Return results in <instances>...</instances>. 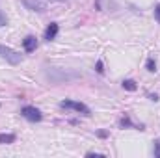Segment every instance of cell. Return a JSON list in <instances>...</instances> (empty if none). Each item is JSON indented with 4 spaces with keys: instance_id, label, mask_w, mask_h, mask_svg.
<instances>
[{
    "instance_id": "6da1fadb",
    "label": "cell",
    "mask_w": 160,
    "mask_h": 158,
    "mask_svg": "<svg viewBox=\"0 0 160 158\" xmlns=\"http://www.w3.org/2000/svg\"><path fill=\"white\" fill-rule=\"evenodd\" d=\"M47 80H50L52 84H63V82H75L80 80L82 75L75 69H60V67H52L45 73Z\"/></svg>"
},
{
    "instance_id": "7a4b0ae2",
    "label": "cell",
    "mask_w": 160,
    "mask_h": 158,
    "mask_svg": "<svg viewBox=\"0 0 160 158\" xmlns=\"http://www.w3.org/2000/svg\"><path fill=\"white\" fill-rule=\"evenodd\" d=\"M0 58H4L6 62H9L11 65H17V63H21V60H22V56H21L19 52H15V50L9 48V47H4V45H0Z\"/></svg>"
},
{
    "instance_id": "3957f363",
    "label": "cell",
    "mask_w": 160,
    "mask_h": 158,
    "mask_svg": "<svg viewBox=\"0 0 160 158\" xmlns=\"http://www.w3.org/2000/svg\"><path fill=\"white\" fill-rule=\"evenodd\" d=\"M60 106L62 108H69V110H75V112H78V114H84V116H89L91 112H89V108L86 106V104H82V102H77V101H62L60 102Z\"/></svg>"
},
{
    "instance_id": "277c9868",
    "label": "cell",
    "mask_w": 160,
    "mask_h": 158,
    "mask_svg": "<svg viewBox=\"0 0 160 158\" xmlns=\"http://www.w3.org/2000/svg\"><path fill=\"white\" fill-rule=\"evenodd\" d=\"M21 116L24 119H28V121H41L43 119V114H41L36 106H24L21 110Z\"/></svg>"
},
{
    "instance_id": "5b68a950",
    "label": "cell",
    "mask_w": 160,
    "mask_h": 158,
    "mask_svg": "<svg viewBox=\"0 0 160 158\" xmlns=\"http://www.w3.org/2000/svg\"><path fill=\"white\" fill-rule=\"evenodd\" d=\"M22 4H24L26 9H30V11H38V13H43V11L47 9V6H45L43 0H22Z\"/></svg>"
},
{
    "instance_id": "8992f818",
    "label": "cell",
    "mask_w": 160,
    "mask_h": 158,
    "mask_svg": "<svg viewBox=\"0 0 160 158\" xmlns=\"http://www.w3.org/2000/svg\"><path fill=\"white\" fill-rule=\"evenodd\" d=\"M58 32H60V26H58L56 22H50V24H48V28L45 30V39H47V41H52V39H56V36H58Z\"/></svg>"
},
{
    "instance_id": "52a82bcc",
    "label": "cell",
    "mask_w": 160,
    "mask_h": 158,
    "mask_svg": "<svg viewBox=\"0 0 160 158\" xmlns=\"http://www.w3.org/2000/svg\"><path fill=\"white\" fill-rule=\"evenodd\" d=\"M22 47H24V50L26 52H34L36 50V47H38V41L34 36H26L24 39H22Z\"/></svg>"
},
{
    "instance_id": "ba28073f",
    "label": "cell",
    "mask_w": 160,
    "mask_h": 158,
    "mask_svg": "<svg viewBox=\"0 0 160 158\" xmlns=\"http://www.w3.org/2000/svg\"><path fill=\"white\" fill-rule=\"evenodd\" d=\"M15 140V134H0V143H13Z\"/></svg>"
},
{
    "instance_id": "9c48e42d",
    "label": "cell",
    "mask_w": 160,
    "mask_h": 158,
    "mask_svg": "<svg viewBox=\"0 0 160 158\" xmlns=\"http://www.w3.org/2000/svg\"><path fill=\"white\" fill-rule=\"evenodd\" d=\"M123 87H125V89H128V91H136V87H138V86H136V82H134V80H123Z\"/></svg>"
},
{
    "instance_id": "30bf717a",
    "label": "cell",
    "mask_w": 160,
    "mask_h": 158,
    "mask_svg": "<svg viewBox=\"0 0 160 158\" xmlns=\"http://www.w3.org/2000/svg\"><path fill=\"white\" fill-rule=\"evenodd\" d=\"M145 65H147V71H151V73H155V71H157V62H155L153 58H149Z\"/></svg>"
},
{
    "instance_id": "8fae6325",
    "label": "cell",
    "mask_w": 160,
    "mask_h": 158,
    "mask_svg": "<svg viewBox=\"0 0 160 158\" xmlns=\"http://www.w3.org/2000/svg\"><path fill=\"white\" fill-rule=\"evenodd\" d=\"M155 156H160V141H155Z\"/></svg>"
},
{
    "instance_id": "7c38bea8",
    "label": "cell",
    "mask_w": 160,
    "mask_h": 158,
    "mask_svg": "<svg viewBox=\"0 0 160 158\" xmlns=\"http://www.w3.org/2000/svg\"><path fill=\"white\" fill-rule=\"evenodd\" d=\"M97 73H104V69H102V62H97Z\"/></svg>"
},
{
    "instance_id": "4fadbf2b",
    "label": "cell",
    "mask_w": 160,
    "mask_h": 158,
    "mask_svg": "<svg viewBox=\"0 0 160 158\" xmlns=\"http://www.w3.org/2000/svg\"><path fill=\"white\" fill-rule=\"evenodd\" d=\"M155 13H157V21L160 22V4L157 6V9H155Z\"/></svg>"
},
{
    "instance_id": "5bb4252c",
    "label": "cell",
    "mask_w": 160,
    "mask_h": 158,
    "mask_svg": "<svg viewBox=\"0 0 160 158\" xmlns=\"http://www.w3.org/2000/svg\"><path fill=\"white\" fill-rule=\"evenodd\" d=\"M6 22H8V21H6V17H4V15H2V13H0V26H4V24H6Z\"/></svg>"
},
{
    "instance_id": "9a60e30c",
    "label": "cell",
    "mask_w": 160,
    "mask_h": 158,
    "mask_svg": "<svg viewBox=\"0 0 160 158\" xmlns=\"http://www.w3.org/2000/svg\"><path fill=\"white\" fill-rule=\"evenodd\" d=\"M52 2H62V0H52Z\"/></svg>"
}]
</instances>
